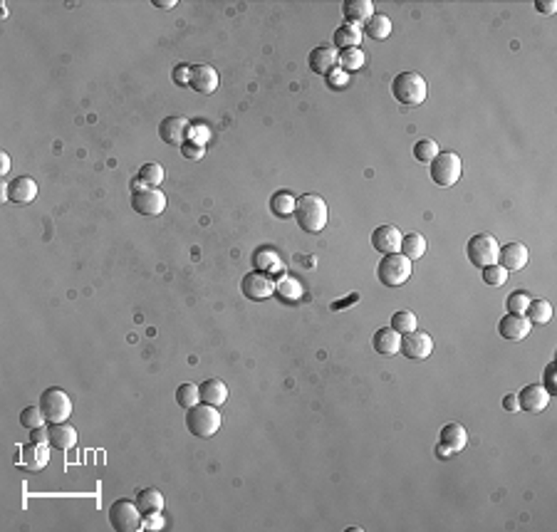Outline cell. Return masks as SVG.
I'll return each instance as SVG.
<instances>
[{
  "label": "cell",
  "instance_id": "42",
  "mask_svg": "<svg viewBox=\"0 0 557 532\" xmlns=\"http://www.w3.org/2000/svg\"><path fill=\"white\" fill-rule=\"evenodd\" d=\"M188 139H191V144H196V147H203V144L211 139V132H208L206 124H191V127H188Z\"/></svg>",
  "mask_w": 557,
  "mask_h": 532
},
{
  "label": "cell",
  "instance_id": "18",
  "mask_svg": "<svg viewBox=\"0 0 557 532\" xmlns=\"http://www.w3.org/2000/svg\"><path fill=\"white\" fill-rule=\"evenodd\" d=\"M8 201L16 203V206H25V203H32L37 196V183L35 178L30 176H18L16 181L8 183Z\"/></svg>",
  "mask_w": 557,
  "mask_h": 532
},
{
  "label": "cell",
  "instance_id": "10",
  "mask_svg": "<svg viewBox=\"0 0 557 532\" xmlns=\"http://www.w3.org/2000/svg\"><path fill=\"white\" fill-rule=\"evenodd\" d=\"M240 290H243V295L248 299H253V302H260V299H268L275 295V283L270 280L268 273H263V270H253V273H248L243 278V283H240Z\"/></svg>",
  "mask_w": 557,
  "mask_h": 532
},
{
  "label": "cell",
  "instance_id": "2",
  "mask_svg": "<svg viewBox=\"0 0 557 532\" xmlns=\"http://www.w3.org/2000/svg\"><path fill=\"white\" fill-rule=\"evenodd\" d=\"M391 94L399 104L404 106H419L424 104L426 94H429V87H426V80L419 75V72H399L391 82Z\"/></svg>",
  "mask_w": 557,
  "mask_h": 532
},
{
  "label": "cell",
  "instance_id": "51",
  "mask_svg": "<svg viewBox=\"0 0 557 532\" xmlns=\"http://www.w3.org/2000/svg\"><path fill=\"white\" fill-rule=\"evenodd\" d=\"M11 171V156L6 151L0 154V173H8Z\"/></svg>",
  "mask_w": 557,
  "mask_h": 532
},
{
  "label": "cell",
  "instance_id": "12",
  "mask_svg": "<svg viewBox=\"0 0 557 532\" xmlns=\"http://www.w3.org/2000/svg\"><path fill=\"white\" fill-rule=\"evenodd\" d=\"M132 208L142 216H161L166 208V196L159 188H144L132 193Z\"/></svg>",
  "mask_w": 557,
  "mask_h": 532
},
{
  "label": "cell",
  "instance_id": "36",
  "mask_svg": "<svg viewBox=\"0 0 557 532\" xmlns=\"http://www.w3.org/2000/svg\"><path fill=\"white\" fill-rule=\"evenodd\" d=\"M481 278H483V283H486L488 287H503V285L508 283V270L503 268V265L493 263V265L481 268Z\"/></svg>",
  "mask_w": 557,
  "mask_h": 532
},
{
  "label": "cell",
  "instance_id": "24",
  "mask_svg": "<svg viewBox=\"0 0 557 532\" xmlns=\"http://www.w3.org/2000/svg\"><path fill=\"white\" fill-rule=\"evenodd\" d=\"M439 443H443L446 448H451L453 453L463 451L468 443V433L461 423H446L439 433Z\"/></svg>",
  "mask_w": 557,
  "mask_h": 532
},
{
  "label": "cell",
  "instance_id": "11",
  "mask_svg": "<svg viewBox=\"0 0 557 532\" xmlns=\"http://www.w3.org/2000/svg\"><path fill=\"white\" fill-rule=\"evenodd\" d=\"M50 463V443H25V446H20V451H18V466L23 468V471H30V473H37L42 471V468Z\"/></svg>",
  "mask_w": 557,
  "mask_h": 532
},
{
  "label": "cell",
  "instance_id": "47",
  "mask_svg": "<svg viewBox=\"0 0 557 532\" xmlns=\"http://www.w3.org/2000/svg\"><path fill=\"white\" fill-rule=\"evenodd\" d=\"M173 82H176L178 87H183V85H188V80H191V67H186V65H176L173 67Z\"/></svg>",
  "mask_w": 557,
  "mask_h": 532
},
{
  "label": "cell",
  "instance_id": "23",
  "mask_svg": "<svg viewBox=\"0 0 557 532\" xmlns=\"http://www.w3.org/2000/svg\"><path fill=\"white\" fill-rule=\"evenodd\" d=\"M47 443L52 448H60V451H67V448L77 446V431L67 423H52L47 428Z\"/></svg>",
  "mask_w": 557,
  "mask_h": 532
},
{
  "label": "cell",
  "instance_id": "27",
  "mask_svg": "<svg viewBox=\"0 0 557 532\" xmlns=\"http://www.w3.org/2000/svg\"><path fill=\"white\" fill-rule=\"evenodd\" d=\"M362 32H365L367 37H372V40H386V37L391 35L389 16H384V13H374V16L362 25Z\"/></svg>",
  "mask_w": 557,
  "mask_h": 532
},
{
  "label": "cell",
  "instance_id": "14",
  "mask_svg": "<svg viewBox=\"0 0 557 532\" xmlns=\"http://www.w3.org/2000/svg\"><path fill=\"white\" fill-rule=\"evenodd\" d=\"M188 119L183 117H166L161 119V124H159V137H161L164 144H169V147H183L188 139Z\"/></svg>",
  "mask_w": 557,
  "mask_h": 532
},
{
  "label": "cell",
  "instance_id": "1",
  "mask_svg": "<svg viewBox=\"0 0 557 532\" xmlns=\"http://www.w3.org/2000/svg\"><path fill=\"white\" fill-rule=\"evenodd\" d=\"M327 218H329L327 203L317 193H305V196L298 198V203H295V221H298V225L305 233H319V230H324Z\"/></svg>",
  "mask_w": 557,
  "mask_h": 532
},
{
  "label": "cell",
  "instance_id": "28",
  "mask_svg": "<svg viewBox=\"0 0 557 532\" xmlns=\"http://www.w3.org/2000/svg\"><path fill=\"white\" fill-rule=\"evenodd\" d=\"M367 62V55L362 47H347V50H340L337 52V65H340V70H345L347 75H352V72L362 70Z\"/></svg>",
  "mask_w": 557,
  "mask_h": 532
},
{
  "label": "cell",
  "instance_id": "19",
  "mask_svg": "<svg viewBox=\"0 0 557 532\" xmlns=\"http://www.w3.org/2000/svg\"><path fill=\"white\" fill-rule=\"evenodd\" d=\"M527 260H530V253H527V248L522 243H508L501 245V250H498V265H503L508 273L510 270H522L527 265Z\"/></svg>",
  "mask_w": 557,
  "mask_h": 532
},
{
  "label": "cell",
  "instance_id": "5",
  "mask_svg": "<svg viewBox=\"0 0 557 532\" xmlns=\"http://www.w3.org/2000/svg\"><path fill=\"white\" fill-rule=\"evenodd\" d=\"M40 409L45 414L47 423H65L72 414V399L67 391L57 389V386H47L40 394Z\"/></svg>",
  "mask_w": 557,
  "mask_h": 532
},
{
  "label": "cell",
  "instance_id": "7",
  "mask_svg": "<svg viewBox=\"0 0 557 532\" xmlns=\"http://www.w3.org/2000/svg\"><path fill=\"white\" fill-rule=\"evenodd\" d=\"M498 238L491 233H476L466 245V255H468V263L473 268H486V265L498 263Z\"/></svg>",
  "mask_w": 557,
  "mask_h": 532
},
{
  "label": "cell",
  "instance_id": "17",
  "mask_svg": "<svg viewBox=\"0 0 557 532\" xmlns=\"http://www.w3.org/2000/svg\"><path fill=\"white\" fill-rule=\"evenodd\" d=\"M188 87L198 94H213L218 89V72L211 65H196L191 67V80Z\"/></svg>",
  "mask_w": 557,
  "mask_h": 532
},
{
  "label": "cell",
  "instance_id": "8",
  "mask_svg": "<svg viewBox=\"0 0 557 532\" xmlns=\"http://www.w3.org/2000/svg\"><path fill=\"white\" fill-rule=\"evenodd\" d=\"M109 525L117 532H137L142 527V510L132 500H117L109 507Z\"/></svg>",
  "mask_w": 557,
  "mask_h": 532
},
{
  "label": "cell",
  "instance_id": "40",
  "mask_svg": "<svg viewBox=\"0 0 557 532\" xmlns=\"http://www.w3.org/2000/svg\"><path fill=\"white\" fill-rule=\"evenodd\" d=\"M530 299L532 297L525 292V290H515V292L508 295V302H506L508 312H513V314H525V309H527V304H530Z\"/></svg>",
  "mask_w": 557,
  "mask_h": 532
},
{
  "label": "cell",
  "instance_id": "25",
  "mask_svg": "<svg viewBox=\"0 0 557 532\" xmlns=\"http://www.w3.org/2000/svg\"><path fill=\"white\" fill-rule=\"evenodd\" d=\"M372 345H374V349L379 352V354H384V357L399 354L401 335H399V332H396V330H391V327H384V330H379V332H377V335H374Z\"/></svg>",
  "mask_w": 557,
  "mask_h": 532
},
{
  "label": "cell",
  "instance_id": "48",
  "mask_svg": "<svg viewBox=\"0 0 557 532\" xmlns=\"http://www.w3.org/2000/svg\"><path fill=\"white\" fill-rule=\"evenodd\" d=\"M535 11H540L542 16H552L557 11L555 0H535Z\"/></svg>",
  "mask_w": 557,
  "mask_h": 532
},
{
  "label": "cell",
  "instance_id": "21",
  "mask_svg": "<svg viewBox=\"0 0 557 532\" xmlns=\"http://www.w3.org/2000/svg\"><path fill=\"white\" fill-rule=\"evenodd\" d=\"M342 13H345L347 23H352V25H365L374 16V3L372 0H347L342 6Z\"/></svg>",
  "mask_w": 557,
  "mask_h": 532
},
{
  "label": "cell",
  "instance_id": "30",
  "mask_svg": "<svg viewBox=\"0 0 557 532\" xmlns=\"http://www.w3.org/2000/svg\"><path fill=\"white\" fill-rule=\"evenodd\" d=\"M137 505H139V510H142V515H147V512H161L164 510V495L157 490V488H144V490H139V495H137Z\"/></svg>",
  "mask_w": 557,
  "mask_h": 532
},
{
  "label": "cell",
  "instance_id": "13",
  "mask_svg": "<svg viewBox=\"0 0 557 532\" xmlns=\"http://www.w3.org/2000/svg\"><path fill=\"white\" fill-rule=\"evenodd\" d=\"M530 330H532V325L527 322L525 314L508 312L506 317H501V322H498V335H501L503 340H508V342L525 340V337L530 335Z\"/></svg>",
  "mask_w": 557,
  "mask_h": 532
},
{
  "label": "cell",
  "instance_id": "32",
  "mask_svg": "<svg viewBox=\"0 0 557 532\" xmlns=\"http://www.w3.org/2000/svg\"><path fill=\"white\" fill-rule=\"evenodd\" d=\"M401 255H406L409 260H419L421 255L426 253V238L421 233H409V235H401Z\"/></svg>",
  "mask_w": 557,
  "mask_h": 532
},
{
  "label": "cell",
  "instance_id": "9",
  "mask_svg": "<svg viewBox=\"0 0 557 532\" xmlns=\"http://www.w3.org/2000/svg\"><path fill=\"white\" fill-rule=\"evenodd\" d=\"M399 352L406 359L421 361V359H426V357H431V352H434V340H431V335L424 330L406 332V335H401Z\"/></svg>",
  "mask_w": 557,
  "mask_h": 532
},
{
  "label": "cell",
  "instance_id": "49",
  "mask_svg": "<svg viewBox=\"0 0 557 532\" xmlns=\"http://www.w3.org/2000/svg\"><path fill=\"white\" fill-rule=\"evenodd\" d=\"M503 409L510 411V414H513V411L520 409V406H518V394H508L506 399H503Z\"/></svg>",
  "mask_w": 557,
  "mask_h": 532
},
{
  "label": "cell",
  "instance_id": "31",
  "mask_svg": "<svg viewBox=\"0 0 557 532\" xmlns=\"http://www.w3.org/2000/svg\"><path fill=\"white\" fill-rule=\"evenodd\" d=\"M295 203H298V198H295L293 193L278 191L270 198V211H273V216H278V218H288V216H295Z\"/></svg>",
  "mask_w": 557,
  "mask_h": 532
},
{
  "label": "cell",
  "instance_id": "50",
  "mask_svg": "<svg viewBox=\"0 0 557 532\" xmlns=\"http://www.w3.org/2000/svg\"><path fill=\"white\" fill-rule=\"evenodd\" d=\"M30 441L32 443H47V431L42 428V426H40V428H32V431H30Z\"/></svg>",
  "mask_w": 557,
  "mask_h": 532
},
{
  "label": "cell",
  "instance_id": "4",
  "mask_svg": "<svg viewBox=\"0 0 557 532\" xmlns=\"http://www.w3.org/2000/svg\"><path fill=\"white\" fill-rule=\"evenodd\" d=\"M377 278L384 287H399L411 278V260L401 253H389L377 265Z\"/></svg>",
  "mask_w": 557,
  "mask_h": 532
},
{
  "label": "cell",
  "instance_id": "37",
  "mask_svg": "<svg viewBox=\"0 0 557 532\" xmlns=\"http://www.w3.org/2000/svg\"><path fill=\"white\" fill-rule=\"evenodd\" d=\"M439 156V144L434 139H419L414 144V159L421 163H431L434 159Z\"/></svg>",
  "mask_w": 557,
  "mask_h": 532
},
{
  "label": "cell",
  "instance_id": "39",
  "mask_svg": "<svg viewBox=\"0 0 557 532\" xmlns=\"http://www.w3.org/2000/svg\"><path fill=\"white\" fill-rule=\"evenodd\" d=\"M45 421L47 419H45V414H42L40 406H27V409H23V414H20V426L23 428H27V431L40 428Z\"/></svg>",
  "mask_w": 557,
  "mask_h": 532
},
{
  "label": "cell",
  "instance_id": "20",
  "mask_svg": "<svg viewBox=\"0 0 557 532\" xmlns=\"http://www.w3.org/2000/svg\"><path fill=\"white\" fill-rule=\"evenodd\" d=\"M307 65H310V70L317 72V75H327L329 70L337 67V50H332V47H327V45L314 47L307 57Z\"/></svg>",
  "mask_w": 557,
  "mask_h": 532
},
{
  "label": "cell",
  "instance_id": "52",
  "mask_svg": "<svg viewBox=\"0 0 557 532\" xmlns=\"http://www.w3.org/2000/svg\"><path fill=\"white\" fill-rule=\"evenodd\" d=\"M154 6L161 11H171V8H176V0H154Z\"/></svg>",
  "mask_w": 557,
  "mask_h": 532
},
{
  "label": "cell",
  "instance_id": "46",
  "mask_svg": "<svg viewBox=\"0 0 557 532\" xmlns=\"http://www.w3.org/2000/svg\"><path fill=\"white\" fill-rule=\"evenodd\" d=\"M181 154L186 159H191V161H198V159H203V154H206V149L203 147H196V144H191V142H186L181 147Z\"/></svg>",
  "mask_w": 557,
  "mask_h": 532
},
{
  "label": "cell",
  "instance_id": "38",
  "mask_svg": "<svg viewBox=\"0 0 557 532\" xmlns=\"http://www.w3.org/2000/svg\"><path fill=\"white\" fill-rule=\"evenodd\" d=\"M176 401L181 409H191V406H196L198 401H201V394H198V386L196 384H181L176 389Z\"/></svg>",
  "mask_w": 557,
  "mask_h": 532
},
{
  "label": "cell",
  "instance_id": "53",
  "mask_svg": "<svg viewBox=\"0 0 557 532\" xmlns=\"http://www.w3.org/2000/svg\"><path fill=\"white\" fill-rule=\"evenodd\" d=\"M436 456H439V458H451L453 451H451V448H446L443 443H439V446H436Z\"/></svg>",
  "mask_w": 557,
  "mask_h": 532
},
{
  "label": "cell",
  "instance_id": "26",
  "mask_svg": "<svg viewBox=\"0 0 557 532\" xmlns=\"http://www.w3.org/2000/svg\"><path fill=\"white\" fill-rule=\"evenodd\" d=\"M362 27L352 25V23H342L337 30H334V45L340 50H347V47H362Z\"/></svg>",
  "mask_w": 557,
  "mask_h": 532
},
{
  "label": "cell",
  "instance_id": "29",
  "mask_svg": "<svg viewBox=\"0 0 557 532\" xmlns=\"http://www.w3.org/2000/svg\"><path fill=\"white\" fill-rule=\"evenodd\" d=\"M525 317L532 327H542L552 319V304L547 299H530L525 309Z\"/></svg>",
  "mask_w": 557,
  "mask_h": 532
},
{
  "label": "cell",
  "instance_id": "33",
  "mask_svg": "<svg viewBox=\"0 0 557 532\" xmlns=\"http://www.w3.org/2000/svg\"><path fill=\"white\" fill-rule=\"evenodd\" d=\"M419 327V319L411 309H399V312L391 314V330H396L399 335H406V332H414Z\"/></svg>",
  "mask_w": 557,
  "mask_h": 532
},
{
  "label": "cell",
  "instance_id": "45",
  "mask_svg": "<svg viewBox=\"0 0 557 532\" xmlns=\"http://www.w3.org/2000/svg\"><path fill=\"white\" fill-rule=\"evenodd\" d=\"M164 525L166 522H164L161 512H147V515H142V527H147V530H161Z\"/></svg>",
  "mask_w": 557,
  "mask_h": 532
},
{
  "label": "cell",
  "instance_id": "43",
  "mask_svg": "<svg viewBox=\"0 0 557 532\" xmlns=\"http://www.w3.org/2000/svg\"><path fill=\"white\" fill-rule=\"evenodd\" d=\"M324 77H327V85L332 87V89H340V87H347V82H350V75H347L345 70H340V67H334V70H329Z\"/></svg>",
  "mask_w": 557,
  "mask_h": 532
},
{
  "label": "cell",
  "instance_id": "16",
  "mask_svg": "<svg viewBox=\"0 0 557 532\" xmlns=\"http://www.w3.org/2000/svg\"><path fill=\"white\" fill-rule=\"evenodd\" d=\"M372 248L381 255H389V253H399L401 248V230L394 228V225H379L374 228L372 233Z\"/></svg>",
  "mask_w": 557,
  "mask_h": 532
},
{
  "label": "cell",
  "instance_id": "3",
  "mask_svg": "<svg viewBox=\"0 0 557 532\" xmlns=\"http://www.w3.org/2000/svg\"><path fill=\"white\" fill-rule=\"evenodd\" d=\"M221 411L216 406H208L203 401H198L196 406L186 409V428L198 438H211L213 433H218L221 428Z\"/></svg>",
  "mask_w": 557,
  "mask_h": 532
},
{
  "label": "cell",
  "instance_id": "6",
  "mask_svg": "<svg viewBox=\"0 0 557 532\" xmlns=\"http://www.w3.org/2000/svg\"><path fill=\"white\" fill-rule=\"evenodd\" d=\"M461 156L453 151H439V156L431 161V181L439 183L441 188H451L461 178Z\"/></svg>",
  "mask_w": 557,
  "mask_h": 532
},
{
  "label": "cell",
  "instance_id": "34",
  "mask_svg": "<svg viewBox=\"0 0 557 532\" xmlns=\"http://www.w3.org/2000/svg\"><path fill=\"white\" fill-rule=\"evenodd\" d=\"M139 181L144 183L147 188H157V186H161V181H164V166L161 163H144L142 168H139Z\"/></svg>",
  "mask_w": 557,
  "mask_h": 532
},
{
  "label": "cell",
  "instance_id": "41",
  "mask_svg": "<svg viewBox=\"0 0 557 532\" xmlns=\"http://www.w3.org/2000/svg\"><path fill=\"white\" fill-rule=\"evenodd\" d=\"M255 265H258L263 273H278V270H283V263H280V260L275 258V253H270V250H260V253L255 255Z\"/></svg>",
  "mask_w": 557,
  "mask_h": 532
},
{
  "label": "cell",
  "instance_id": "44",
  "mask_svg": "<svg viewBox=\"0 0 557 532\" xmlns=\"http://www.w3.org/2000/svg\"><path fill=\"white\" fill-rule=\"evenodd\" d=\"M555 371H557V364L555 361H550V364L545 366V376H542V386H545V391L550 396L557 394V379H555Z\"/></svg>",
  "mask_w": 557,
  "mask_h": 532
},
{
  "label": "cell",
  "instance_id": "15",
  "mask_svg": "<svg viewBox=\"0 0 557 532\" xmlns=\"http://www.w3.org/2000/svg\"><path fill=\"white\" fill-rule=\"evenodd\" d=\"M547 404H550V394H547L542 384H527V386H522L520 394H518V406H520L522 411H530V414L545 411Z\"/></svg>",
  "mask_w": 557,
  "mask_h": 532
},
{
  "label": "cell",
  "instance_id": "35",
  "mask_svg": "<svg viewBox=\"0 0 557 532\" xmlns=\"http://www.w3.org/2000/svg\"><path fill=\"white\" fill-rule=\"evenodd\" d=\"M275 295H278L283 302H295V299L302 297V287H300L298 280L293 278H283L278 285H275Z\"/></svg>",
  "mask_w": 557,
  "mask_h": 532
},
{
  "label": "cell",
  "instance_id": "22",
  "mask_svg": "<svg viewBox=\"0 0 557 532\" xmlns=\"http://www.w3.org/2000/svg\"><path fill=\"white\" fill-rule=\"evenodd\" d=\"M198 394H201V401L208 406H223L226 399H228V386L223 384L221 379H206L201 386H198Z\"/></svg>",
  "mask_w": 557,
  "mask_h": 532
}]
</instances>
